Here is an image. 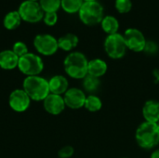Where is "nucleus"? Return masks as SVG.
Masks as SVG:
<instances>
[{
	"label": "nucleus",
	"instance_id": "obj_22",
	"mask_svg": "<svg viewBox=\"0 0 159 158\" xmlns=\"http://www.w3.org/2000/svg\"><path fill=\"white\" fill-rule=\"evenodd\" d=\"M83 4L84 0H61V7L68 14H75L79 12Z\"/></svg>",
	"mask_w": 159,
	"mask_h": 158
},
{
	"label": "nucleus",
	"instance_id": "obj_15",
	"mask_svg": "<svg viewBox=\"0 0 159 158\" xmlns=\"http://www.w3.org/2000/svg\"><path fill=\"white\" fill-rule=\"evenodd\" d=\"M19 57L12 51V49H6L0 52V68L10 71L18 67Z\"/></svg>",
	"mask_w": 159,
	"mask_h": 158
},
{
	"label": "nucleus",
	"instance_id": "obj_11",
	"mask_svg": "<svg viewBox=\"0 0 159 158\" xmlns=\"http://www.w3.org/2000/svg\"><path fill=\"white\" fill-rule=\"evenodd\" d=\"M63 100L65 102L66 107L73 109V110H77L85 105V102L87 99L86 92L77 88H69L64 94H63Z\"/></svg>",
	"mask_w": 159,
	"mask_h": 158
},
{
	"label": "nucleus",
	"instance_id": "obj_12",
	"mask_svg": "<svg viewBox=\"0 0 159 158\" xmlns=\"http://www.w3.org/2000/svg\"><path fill=\"white\" fill-rule=\"evenodd\" d=\"M43 106L46 112L52 115H61L66 107L63 97L61 95L52 93H49L48 97L43 101Z\"/></svg>",
	"mask_w": 159,
	"mask_h": 158
},
{
	"label": "nucleus",
	"instance_id": "obj_6",
	"mask_svg": "<svg viewBox=\"0 0 159 158\" xmlns=\"http://www.w3.org/2000/svg\"><path fill=\"white\" fill-rule=\"evenodd\" d=\"M18 68L27 76L39 75L44 70V62L40 56L28 52L19 59Z\"/></svg>",
	"mask_w": 159,
	"mask_h": 158
},
{
	"label": "nucleus",
	"instance_id": "obj_5",
	"mask_svg": "<svg viewBox=\"0 0 159 158\" xmlns=\"http://www.w3.org/2000/svg\"><path fill=\"white\" fill-rule=\"evenodd\" d=\"M103 48L107 56L113 60L122 59L128 50L123 34L119 33L107 35L103 43Z\"/></svg>",
	"mask_w": 159,
	"mask_h": 158
},
{
	"label": "nucleus",
	"instance_id": "obj_7",
	"mask_svg": "<svg viewBox=\"0 0 159 158\" xmlns=\"http://www.w3.org/2000/svg\"><path fill=\"white\" fill-rule=\"evenodd\" d=\"M18 12L22 20L30 23L39 22L44 18V11L39 2L25 0L20 5Z\"/></svg>",
	"mask_w": 159,
	"mask_h": 158
},
{
	"label": "nucleus",
	"instance_id": "obj_29",
	"mask_svg": "<svg viewBox=\"0 0 159 158\" xmlns=\"http://www.w3.org/2000/svg\"><path fill=\"white\" fill-rule=\"evenodd\" d=\"M153 76H154V79H155V82L157 84L159 83V69H155L153 71Z\"/></svg>",
	"mask_w": 159,
	"mask_h": 158
},
{
	"label": "nucleus",
	"instance_id": "obj_27",
	"mask_svg": "<svg viewBox=\"0 0 159 158\" xmlns=\"http://www.w3.org/2000/svg\"><path fill=\"white\" fill-rule=\"evenodd\" d=\"M143 51L148 55H155L158 51V45L155 41H146Z\"/></svg>",
	"mask_w": 159,
	"mask_h": 158
},
{
	"label": "nucleus",
	"instance_id": "obj_20",
	"mask_svg": "<svg viewBox=\"0 0 159 158\" xmlns=\"http://www.w3.org/2000/svg\"><path fill=\"white\" fill-rule=\"evenodd\" d=\"M82 86L84 91L90 94H94V92H96L101 86V80L98 77L87 74L85 78L82 79Z\"/></svg>",
	"mask_w": 159,
	"mask_h": 158
},
{
	"label": "nucleus",
	"instance_id": "obj_8",
	"mask_svg": "<svg viewBox=\"0 0 159 158\" xmlns=\"http://www.w3.org/2000/svg\"><path fill=\"white\" fill-rule=\"evenodd\" d=\"M34 47L36 51L44 56L54 55L58 49V39L48 34H37L34 39Z\"/></svg>",
	"mask_w": 159,
	"mask_h": 158
},
{
	"label": "nucleus",
	"instance_id": "obj_33",
	"mask_svg": "<svg viewBox=\"0 0 159 158\" xmlns=\"http://www.w3.org/2000/svg\"><path fill=\"white\" fill-rule=\"evenodd\" d=\"M157 127H158V129H159V121L157 122Z\"/></svg>",
	"mask_w": 159,
	"mask_h": 158
},
{
	"label": "nucleus",
	"instance_id": "obj_3",
	"mask_svg": "<svg viewBox=\"0 0 159 158\" xmlns=\"http://www.w3.org/2000/svg\"><path fill=\"white\" fill-rule=\"evenodd\" d=\"M22 89L30 97L31 101H44L50 93L48 80L39 75L26 76L22 83Z\"/></svg>",
	"mask_w": 159,
	"mask_h": 158
},
{
	"label": "nucleus",
	"instance_id": "obj_14",
	"mask_svg": "<svg viewBox=\"0 0 159 158\" xmlns=\"http://www.w3.org/2000/svg\"><path fill=\"white\" fill-rule=\"evenodd\" d=\"M49 91L52 94L63 95L69 89V82L63 75L57 74L48 80Z\"/></svg>",
	"mask_w": 159,
	"mask_h": 158
},
{
	"label": "nucleus",
	"instance_id": "obj_31",
	"mask_svg": "<svg viewBox=\"0 0 159 158\" xmlns=\"http://www.w3.org/2000/svg\"><path fill=\"white\" fill-rule=\"evenodd\" d=\"M92 1H98V0H84V2H92Z\"/></svg>",
	"mask_w": 159,
	"mask_h": 158
},
{
	"label": "nucleus",
	"instance_id": "obj_13",
	"mask_svg": "<svg viewBox=\"0 0 159 158\" xmlns=\"http://www.w3.org/2000/svg\"><path fill=\"white\" fill-rule=\"evenodd\" d=\"M143 116L146 122L157 124L159 121V102L148 100L143 106Z\"/></svg>",
	"mask_w": 159,
	"mask_h": 158
},
{
	"label": "nucleus",
	"instance_id": "obj_25",
	"mask_svg": "<svg viewBox=\"0 0 159 158\" xmlns=\"http://www.w3.org/2000/svg\"><path fill=\"white\" fill-rule=\"evenodd\" d=\"M12 51H13L19 58H20V57H22V56H24L25 54L28 53V47H27V46H26L25 43H23V42H21V41H18V42H16V43L13 45V47H12Z\"/></svg>",
	"mask_w": 159,
	"mask_h": 158
},
{
	"label": "nucleus",
	"instance_id": "obj_26",
	"mask_svg": "<svg viewBox=\"0 0 159 158\" xmlns=\"http://www.w3.org/2000/svg\"><path fill=\"white\" fill-rule=\"evenodd\" d=\"M43 20L46 25L48 26H53L58 21V14L57 12H46L44 14Z\"/></svg>",
	"mask_w": 159,
	"mask_h": 158
},
{
	"label": "nucleus",
	"instance_id": "obj_28",
	"mask_svg": "<svg viewBox=\"0 0 159 158\" xmlns=\"http://www.w3.org/2000/svg\"><path fill=\"white\" fill-rule=\"evenodd\" d=\"M74 153H75L74 148L70 145H66L60 149L58 156L60 158H70L73 156Z\"/></svg>",
	"mask_w": 159,
	"mask_h": 158
},
{
	"label": "nucleus",
	"instance_id": "obj_32",
	"mask_svg": "<svg viewBox=\"0 0 159 158\" xmlns=\"http://www.w3.org/2000/svg\"><path fill=\"white\" fill-rule=\"evenodd\" d=\"M27 1H34V2H38V0H27Z\"/></svg>",
	"mask_w": 159,
	"mask_h": 158
},
{
	"label": "nucleus",
	"instance_id": "obj_34",
	"mask_svg": "<svg viewBox=\"0 0 159 158\" xmlns=\"http://www.w3.org/2000/svg\"><path fill=\"white\" fill-rule=\"evenodd\" d=\"M121 158H128V157H121Z\"/></svg>",
	"mask_w": 159,
	"mask_h": 158
},
{
	"label": "nucleus",
	"instance_id": "obj_24",
	"mask_svg": "<svg viewBox=\"0 0 159 158\" xmlns=\"http://www.w3.org/2000/svg\"><path fill=\"white\" fill-rule=\"evenodd\" d=\"M115 7L118 13L127 14L132 8V1L131 0H116Z\"/></svg>",
	"mask_w": 159,
	"mask_h": 158
},
{
	"label": "nucleus",
	"instance_id": "obj_16",
	"mask_svg": "<svg viewBox=\"0 0 159 158\" xmlns=\"http://www.w3.org/2000/svg\"><path fill=\"white\" fill-rule=\"evenodd\" d=\"M107 70H108L107 62L103 61L102 59L96 58V59H92L89 61L88 74L101 78L107 73Z\"/></svg>",
	"mask_w": 159,
	"mask_h": 158
},
{
	"label": "nucleus",
	"instance_id": "obj_10",
	"mask_svg": "<svg viewBox=\"0 0 159 158\" xmlns=\"http://www.w3.org/2000/svg\"><path fill=\"white\" fill-rule=\"evenodd\" d=\"M30 103L31 99L23 89H14L8 96V105L17 113L25 112L29 108Z\"/></svg>",
	"mask_w": 159,
	"mask_h": 158
},
{
	"label": "nucleus",
	"instance_id": "obj_18",
	"mask_svg": "<svg viewBox=\"0 0 159 158\" xmlns=\"http://www.w3.org/2000/svg\"><path fill=\"white\" fill-rule=\"evenodd\" d=\"M100 24H101V27H102V31L105 34H107V35L118 33L119 21L115 16H112V15L104 16Z\"/></svg>",
	"mask_w": 159,
	"mask_h": 158
},
{
	"label": "nucleus",
	"instance_id": "obj_23",
	"mask_svg": "<svg viewBox=\"0 0 159 158\" xmlns=\"http://www.w3.org/2000/svg\"><path fill=\"white\" fill-rule=\"evenodd\" d=\"M61 0H39V4L46 12H57L58 9L61 7Z\"/></svg>",
	"mask_w": 159,
	"mask_h": 158
},
{
	"label": "nucleus",
	"instance_id": "obj_9",
	"mask_svg": "<svg viewBox=\"0 0 159 158\" xmlns=\"http://www.w3.org/2000/svg\"><path fill=\"white\" fill-rule=\"evenodd\" d=\"M123 37L128 49L133 52H143L145 47L146 38L142 31L137 28H128L124 34Z\"/></svg>",
	"mask_w": 159,
	"mask_h": 158
},
{
	"label": "nucleus",
	"instance_id": "obj_30",
	"mask_svg": "<svg viewBox=\"0 0 159 158\" xmlns=\"http://www.w3.org/2000/svg\"><path fill=\"white\" fill-rule=\"evenodd\" d=\"M150 158H159V148L155 149V150L152 152V154H151V156H150Z\"/></svg>",
	"mask_w": 159,
	"mask_h": 158
},
{
	"label": "nucleus",
	"instance_id": "obj_21",
	"mask_svg": "<svg viewBox=\"0 0 159 158\" xmlns=\"http://www.w3.org/2000/svg\"><path fill=\"white\" fill-rule=\"evenodd\" d=\"M84 107L90 113H96L102 109V102L97 95L89 94V96H87Z\"/></svg>",
	"mask_w": 159,
	"mask_h": 158
},
{
	"label": "nucleus",
	"instance_id": "obj_19",
	"mask_svg": "<svg viewBox=\"0 0 159 158\" xmlns=\"http://www.w3.org/2000/svg\"><path fill=\"white\" fill-rule=\"evenodd\" d=\"M20 21H21V18L18 10L10 11L5 16L3 20V25L7 30H15L20 26Z\"/></svg>",
	"mask_w": 159,
	"mask_h": 158
},
{
	"label": "nucleus",
	"instance_id": "obj_17",
	"mask_svg": "<svg viewBox=\"0 0 159 158\" xmlns=\"http://www.w3.org/2000/svg\"><path fill=\"white\" fill-rule=\"evenodd\" d=\"M78 42H79V39L77 35H75V34H71V33L66 34L58 39L59 48L67 52L72 51L74 48H75L78 45Z\"/></svg>",
	"mask_w": 159,
	"mask_h": 158
},
{
	"label": "nucleus",
	"instance_id": "obj_4",
	"mask_svg": "<svg viewBox=\"0 0 159 158\" xmlns=\"http://www.w3.org/2000/svg\"><path fill=\"white\" fill-rule=\"evenodd\" d=\"M78 16L80 20L88 26H94L101 23L104 17L103 6L99 1L84 2L82 5Z\"/></svg>",
	"mask_w": 159,
	"mask_h": 158
},
{
	"label": "nucleus",
	"instance_id": "obj_1",
	"mask_svg": "<svg viewBox=\"0 0 159 158\" xmlns=\"http://www.w3.org/2000/svg\"><path fill=\"white\" fill-rule=\"evenodd\" d=\"M89 60L86 55L79 51L70 52L63 61V68L68 76L82 80L88 74Z\"/></svg>",
	"mask_w": 159,
	"mask_h": 158
},
{
	"label": "nucleus",
	"instance_id": "obj_2",
	"mask_svg": "<svg viewBox=\"0 0 159 158\" xmlns=\"http://www.w3.org/2000/svg\"><path fill=\"white\" fill-rule=\"evenodd\" d=\"M135 140L137 144L144 149H155L159 144V129L157 124L143 122L136 129Z\"/></svg>",
	"mask_w": 159,
	"mask_h": 158
}]
</instances>
